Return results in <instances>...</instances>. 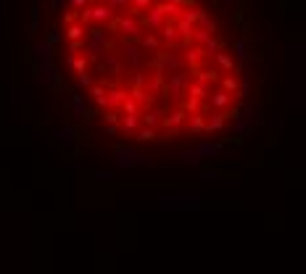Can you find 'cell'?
Returning a JSON list of instances; mask_svg holds the SVG:
<instances>
[{
    "mask_svg": "<svg viewBox=\"0 0 306 274\" xmlns=\"http://www.w3.org/2000/svg\"><path fill=\"white\" fill-rule=\"evenodd\" d=\"M114 156H116V169H121V171L132 169V166H148L151 164V158L145 153H140V150H135V148H127V145H116L114 148Z\"/></svg>",
    "mask_w": 306,
    "mask_h": 274,
    "instance_id": "cell-1",
    "label": "cell"
},
{
    "mask_svg": "<svg viewBox=\"0 0 306 274\" xmlns=\"http://www.w3.org/2000/svg\"><path fill=\"white\" fill-rule=\"evenodd\" d=\"M116 29L119 32H124V40H140V34L145 32V29L140 27V13H116Z\"/></svg>",
    "mask_w": 306,
    "mask_h": 274,
    "instance_id": "cell-2",
    "label": "cell"
},
{
    "mask_svg": "<svg viewBox=\"0 0 306 274\" xmlns=\"http://www.w3.org/2000/svg\"><path fill=\"white\" fill-rule=\"evenodd\" d=\"M201 203V195L198 193H182V195H164L158 198V208L161 211H174L180 206H198Z\"/></svg>",
    "mask_w": 306,
    "mask_h": 274,
    "instance_id": "cell-3",
    "label": "cell"
},
{
    "mask_svg": "<svg viewBox=\"0 0 306 274\" xmlns=\"http://www.w3.org/2000/svg\"><path fill=\"white\" fill-rule=\"evenodd\" d=\"M164 21H166V16H164V11L158 8V3H153L151 8H145V11L140 13V27L148 29V32H156V29L161 27Z\"/></svg>",
    "mask_w": 306,
    "mask_h": 274,
    "instance_id": "cell-4",
    "label": "cell"
},
{
    "mask_svg": "<svg viewBox=\"0 0 306 274\" xmlns=\"http://www.w3.org/2000/svg\"><path fill=\"white\" fill-rule=\"evenodd\" d=\"M206 103L211 105V111H225L227 105H232V95L219 87V90H211L209 98H206Z\"/></svg>",
    "mask_w": 306,
    "mask_h": 274,
    "instance_id": "cell-5",
    "label": "cell"
},
{
    "mask_svg": "<svg viewBox=\"0 0 306 274\" xmlns=\"http://www.w3.org/2000/svg\"><path fill=\"white\" fill-rule=\"evenodd\" d=\"M101 61H103V68H106V74H111V77H119L121 71H124V61H121L116 53H111V50H106L103 56H101Z\"/></svg>",
    "mask_w": 306,
    "mask_h": 274,
    "instance_id": "cell-6",
    "label": "cell"
},
{
    "mask_svg": "<svg viewBox=\"0 0 306 274\" xmlns=\"http://www.w3.org/2000/svg\"><path fill=\"white\" fill-rule=\"evenodd\" d=\"M127 93L137 105H140V111H148V108H153V103H156V98H153L145 87H129Z\"/></svg>",
    "mask_w": 306,
    "mask_h": 274,
    "instance_id": "cell-7",
    "label": "cell"
},
{
    "mask_svg": "<svg viewBox=\"0 0 306 274\" xmlns=\"http://www.w3.org/2000/svg\"><path fill=\"white\" fill-rule=\"evenodd\" d=\"M185 119H188V113H185V111H182V108H174V111L169 113V116L161 119V121H164L166 132H169V135H177L180 129H182V124H185Z\"/></svg>",
    "mask_w": 306,
    "mask_h": 274,
    "instance_id": "cell-8",
    "label": "cell"
},
{
    "mask_svg": "<svg viewBox=\"0 0 306 274\" xmlns=\"http://www.w3.org/2000/svg\"><path fill=\"white\" fill-rule=\"evenodd\" d=\"M127 98V90L124 87H106V108H111V111H119V105H121V101ZM103 108V111H106Z\"/></svg>",
    "mask_w": 306,
    "mask_h": 274,
    "instance_id": "cell-9",
    "label": "cell"
},
{
    "mask_svg": "<svg viewBox=\"0 0 306 274\" xmlns=\"http://www.w3.org/2000/svg\"><path fill=\"white\" fill-rule=\"evenodd\" d=\"M140 127V113H124V116L119 119V132H124L127 135V140H132V135H135V129Z\"/></svg>",
    "mask_w": 306,
    "mask_h": 274,
    "instance_id": "cell-10",
    "label": "cell"
},
{
    "mask_svg": "<svg viewBox=\"0 0 306 274\" xmlns=\"http://www.w3.org/2000/svg\"><path fill=\"white\" fill-rule=\"evenodd\" d=\"M203 124H206V113H203V111L188 113V119H185V129H188L190 135H201V132H203Z\"/></svg>",
    "mask_w": 306,
    "mask_h": 274,
    "instance_id": "cell-11",
    "label": "cell"
},
{
    "mask_svg": "<svg viewBox=\"0 0 306 274\" xmlns=\"http://www.w3.org/2000/svg\"><path fill=\"white\" fill-rule=\"evenodd\" d=\"M32 56L37 58V61H53V45L48 42V40H37V42H32Z\"/></svg>",
    "mask_w": 306,
    "mask_h": 274,
    "instance_id": "cell-12",
    "label": "cell"
},
{
    "mask_svg": "<svg viewBox=\"0 0 306 274\" xmlns=\"http://www.w3.org/2000/svg\"><path fill=\"white\" fill-rule=\"evenodd\" d=\"M225 121H227V113L225 111H214L203 124V132H222L225 129Z\"/></svg>",
    "mask_w": 306,
    "mask_h": 274,
    "instance_id": "cell-13",
    "label": "cell"
},
{
    "mask_svg": "<svg viewBox=\"0 0 306 274\" xmlns=\"http://www.w3.org/2000/svg\"><path fill=\"white\" fill-rule=\"evenodd\" d=\"M195 153L203 161H211V158H217L222 153V142H201V145H195Z\"/></svg>",
    "mask_w": 306,
    "mask_h": 274,
    "instance_id": "cell-14",
    "label": "cell"
},
{
    "mask_svg": "<svg viewBox=\"0 0 306 274\" xmlns=\"http://www.w3.org/2000/svg\"><path fill=\"white\" fill-rule=\"evenodd\" d=\"M209 93H211V87L209 85H201V82H195V79H190L188 82V87H185V95H190V98H198V101H206L209 98Z\"/></svg>",
    "mask_w": 306,
    "mask_h": 274,
    "instance_id": "cell-15",
    "label": "cell"
},
{
    "mask_svg": "<svg viewBox=\"0 0 306 274\" xmlns=\"http://www.w3.org/2000/svg\"><path fill=\"white\" fill-rule=\"evenodd\" d=\"M219 74H222L219 68H201V66H198V68H195V74H193V79H195V82H201V85H209V87H211L214 82L219 79Z\"/></svg>",
    "mask_w": 306,
    "mask_h": 274,
    "instance_id": "cell-16",
    "label": "cell"
},
{
    "mask_svg": "<svg viewBox=\"0 0 306 274\" xmlns=\"http://www.w3.org/2000/svg\"><path fill=\"white\" fill-rule=\"evenodd\" d=\"M203 58H206V56H203V50L198 48V45H195V48H193V45H188V48H185V56H182V61H185L190 68H198V66L203 64Z\"/></svg>",
    "mask_w": 306,
    "mask_h": 274,
    "instance_id": "cell-17",
    "label": "cell"
},
{
    "mask_svg": "<svg viewBox=\"0 0 306 274\" xmlns=\"http://www.w3.org/2000/svg\"><path fill=\"white\" fill-rule=\"evenodd\" d=\"M90 11H93V24H106V21L114 16L109 3H95V5H90Z\"/></svg>",
    "mask_w": 306,
    "mask_h": 274,
    "instance_id": "cell-18",
    "label": "cell"
},
{
    "mask_svg": "<svg viewBox=\"0 0 306 274\" xmlns=\"http://www.w3.org/2000/svg\"><path fill=\"white\" fill-rule=\"evenodd\" d=\"M124 45V58L129 61L132 68H140V45H132V40H121Z\"/></svg>",
    "mask_w": 306,
    "mask_h": 274,
    "instance_id": "cell-19",
    "label": "cell"
},
{
    "mask_svg": "<svg viewBox=\"0 0 306 274\" xmlns=\"http://www.w3.org/2000/svg\"><path fill=\"white\" fill-rule=\"evenodd\" d=\"M137 45H140V50H153V53H158L161 50V40H158V34L156 32H148V34H140V40H137Z\"/></svg>",
    "mask_w": 306,
    "mask_h": 274,
    "instance_id": "cell-20",
    "label": "cell"
},
{
    "mask_svg": "<svg viewBox=\"0 0 306 274\" xmlns=\"http://www.w3.org/2000/svg\"><path fill=\"white\" fill-rule=\"evenodd\" d=\"M74 129L72 127H56L53 129V137L58 140V145H64V148H72L74 145Z\"/></svg>",
    "mask_w": 306,
    "mask_h": 274,
    "instance_id": "cell-21",
    "label": "cell"
},
{
    "mask_svg": "<svg viewBox=\"0 0 306 274\" xmlns=\"http://www.w3.org/2000/svg\"><path fill=\"white\" fill-rule=\"evenodd\" d=\"M106 87H109V82L101 79V82H95V85H90V95H93V101L98 103V108H106Z\"/></svg>",
    "mask_w": 306,
    "mask_h": 274,
    "instance_id": "cell-22",
    "label": "cell"
},
{
    "mask_svg": "<svg viewBox=\"0 0 306 274\" xmlns=\"http://www.w3.org/2000/svg\"><path fill=\"white\" fill-rule=\"evenodd\" d=\"M214 64H217V68H219V71H225V74L235 71V58L230 56V53H225V50H219L217 56H214Z\"/></svg>",
    "mask_w": 306,
    "mask_h": 274,
    "instance_id": "cell-23",
    "label": "cell"
},
{
    "mask_svg": "<svg viewBox=\"0 0 306 274\" xmlns=\"http://www.w3.org/2000/svg\"><path fill=\"white\" fill-rule=\"evenodd\" d=\"M161 119H164V113L158 111V108L140 111V124H145V127H153V129H156L158 124H161Z\"/></svg>",
    "mask_w": 306,
    "mask_h": 274,
    "instance_id": "cell-24",
    "label": "cell"
},
{
    "mask_svg": "<svg viewBox=\"0 0 306 274\" xmlns=\"http://www.w3.org/2000/svg\"><path fill=\"white\" fill-rule=\"evenodd\" d=\"M201 50H203V56H206V58H214L219 50H225V45H222V40H219L217 34H211L209 40H206V42L201 45Z\"/></svg>",
    "mask_w": 306,
    "mask_h": 274,
    "instance_id": "cell-25",
    "label": "cell"
},
{
    "mask_svg": "<svg viewBox=\"0 0 306 274\" xmlns=\"http://www.w3.org/2000/svg\"><path fill=\"white\" fill-rule=\"evenodd\" d=\"M195 27L209 29L211 34H217V24H214V19L209 16V11H203V8H198V13H195Z\"/></svg>",
    "mask_w": 306,
    "mask_h": 274,
    "instance_id": "cell-26",
    "label": "cell"
},
{
    "mask_svg": "<svg viewBox=\"0 0 306 274\" xmlns=\"http://www.w3.org/2000/svg\"><path fill=\"white\" fill-rule=\"evenodd\" d=\"M64 34L69 37V40H82V37H87V27L79 24V21H72V24H66Z\"/></svg>",
    "mask_w": 306,
    "mask_h": 274,
    "instance_id": "cell-27",
    "label": "cell"
},
{
    "mask_svg": "<svg viewBox=\"0 0 306 274\" xmlns=\"http://www.w3.org/2000/svg\"><path fill=\"white\" fill-rule=\"evenodd\" d=\"M145 90H148L151 95H161L164 93V77H161V74L148 77V79H145Z\"/></svg>",
    "mask_w": 306,
    "mask_h": 274,
    "instance_id": "cell-28",
    "label": "cell"
},
{
    "mask_svg": "<svg viewBox=\"0 0 306 274\" xmlns=\"http://www.w3.org/2000/svg\"><path fill=\"white\" fill-rule=\"evenodd\" d=\"M132 140H137V142H153V140H156V129H153V127H137L135 129V135H132Z\"/></svg>",
    "mask_w": 306,
    "mask_h": 274,
    "instance_id": "cell-29",
    "label": "cell"
},
{
    "mask_svg": "<svg viewBox=\"0 0 306 274\" xmlns=\"http://www.w3.org/2000/svg\"><path fill=\"white\" fill-rule=\"evenodd\" d=\"M66 66L72 68V71H85V68L90 66V61L85 58V53H82V56H76V53H72V56H69V61H66Z\"/></svg>",
    "mask_w": 306,
    "mask_h": 274,
    "instance_id": "cell-30",
    "label": "cell"
},
{
    "mask_svg": "<svg viewBox=\"0 0 306 274\" xmlns=\"http://www.w3.org/2000/svg\"><path fill=\"white\" fill-rule=\"evenodd\" d=\"M177 158L182 164H190V166H198V164H203V158L195 153V148H188V150H180Z\"/></svg>",
    "mask_w": 306,
    "mask_h": 274,
    "instance_id": "cell-31",
    "label": "cell"
},
{
    "mask_svg": "<svg viewBox=\"0 0 306 274\" xmlns=\"http://www.w3.org/2000/svg\"><path fill=\"white\" fill-rule=\"evenodd\" d=\"M69 101H72V113L74 116H85V95H79V93H72L69 95Z\"/></svg>",
    "mask_w": 306,
    "mask_h": 274,
    "instance_id": "cell-32",
    "label": "cell"
},
{
    "mask_svg": "<svg viewBox=\"0 0 306 274\" xmlns=\"http://www.w3.org/2000/svg\"><path fill=\"white\" fill-rule=\"evenodd\" d=\"M238 77H235V71H230L227 77H222V90H225V93H230V95H235L238 93Z\"/></svg>",
    "mask_w": 306,
    "mask_h": 274,
    "instance_id": "cell-33",
    "label": "cell"
},
{
    "mask_svg": "<svg viewBox=\"0 0 306 274\" xmlns=\"http://www.w3.org/2000/svg\"><path fill=\"white\" fill-rule=\"evenodd\" d=\"M29 29L40 32V5H37V0H32V8H29Z\"/></svg>",
    "mask_w": 306,
    "mask_h": 274,
    "instance_id": "cell-34",
    "label": "cell"
},
{
    "mask_svg": "<svg viewBox=\"0 0 306 274\" xmlns=\"http://www.w3.org/2000/svg\"><path fill=\"white\" fill-rule=\"evenodd\" d=\"M180 108L185 111V113H195V111H201V101H198V98L185 95V98L180 101Z\"/></svg>",
    "mask_w": 306,
    "mask_h": 274,
    "instance_id": "cell-35",
    "label": "cell"
},
{
    "mask_svg": "<svg viewBox=\"0 0 306 274\" xmlns=\"http://www.w3.org/2000/svg\"><path fill=\"white\" fill-rule=\"evenodd\" d=\"M158 8L164 11V16H166V19H177V16H180V11H182L177 3H172V0H164V3H158Z\"/></svg>",
    "mask_w": 306,
    "mask_h": 274,
    "instance_id": "cell-36",
    "label": "cell"
},
{
    "mask_svg": "<svg viewBox=\"0 0 306 274\" xmlns=\"http://www.w3.org/2000/svg\"><path fill=\"white\" fill-rule=\"evenodd\" d=\"M119 111H121V113H135V116H137V113H140V105H137L132 98H129V93H127V98H124V101H121V105H119Z\"/></svg>",
    "mask_w": 306,
    "mask_h": 274,
    "instance_id": "cell-37",
    "label": "cell"
},
{
    "mask_svg": "<svg viewBox=\"0 0 306 274\" xmlns=\"http://www.w3.org/2000/svg\"><path fill=\"white\" fill-rule=\"evenodd\" d=\"M76 21H79V24H85V27L93 24V11H90V5H85V8L76 11Z\"/></svg>",
    "mask_w": 306,
    "mask_h": 274,
    "instance_id": "cell-38",
    "label": "cell"
},
{
    "mask_svg": "<svg viewBox=\"0 0 306 274\" xmlns=\"http://www.w3.org/2000/svg\"><path fill=\"white\" fill-rule=\"evenodd\" d=\"M109 3V8L114 11V13H124V11H129V0H106Z\"/></svg>",
    "mask_w": 306,
    "mask_h": 274,
    "instance_id": "cell-39",
    "label": "cell"
},
{
    "mask_svg": "<svg viewBox=\"0 0 306 274\" xmlns=\"http://www.w3.org/2000/svg\"><path fill=\"white\" fill-rule=\"evenodd\" d=\"M61 37H64V34H61V27H58V24H53V27L48 29V37H45V40H48V42L53 45V48H56V45L61 42Z\"/></svg>",
    "mask_w": 306,
    "mask_h": 274,
    "instance_id": "cell-40",
    "label": "cell"
},
{
    "mask_svg": "<svg viewBox=\"0 0 306 274\" xmlns=\"http://www.w3.org/2000/svg\"><path fill=\"white\" fill-rule=\"evenodd\" d=\"M153 3H156V0H129V8H132L135 13H143L145 8H151Z\"/></svg>",
    "mask_w": 306,
    "mask_h": 274,
    "instance_id": "cell-41",
    "label": "cell"
},
{
    "mask_svg": "<svg viewBox=\"0 0 306 274\" xmlns=\"http://www.w3.org/2000/svg\"><path fill=\"white\" fill-rule=\"evenodd\" d=\"M90 85H93V77H90V71H87V68H85V71H76V87H90Z\"/></svg>",
    "mask_w": 306,
    "mask_h": 274,
    "instance_id": "cell-42",
    "label": "cell"
},
{
    "mask_svg": "<svg viewBox=\"0 0 306 274\" xmlns=\"http://www.w3.org/2000/svg\"><path fill=\"white\" fill-rule=\"evenodd\" d=\"M235 58H238L240 64H246V61H248V53H246V42H243V40H238V42H235Z\"/></svg>",
    "mask_w": 306,
    "mask_h": 274,
    "instance_id": "cell-43",
    "label": "cell"
},
{
    "mask_svg": "<svg viewBox=\"0 0 306 274\" xmlns=\"http://www.w3.org/2000/svg\"><path fill=\"white\" fill-rule=\"evenodd\" d=\"M119 119H121V113H119V111H111V108H106V116H103V121H106V124H119Z\"/></svg>",
    "mask_w": 306,
    "mask_h": 274,
    "instance_id": "cell-44",
    "label": "cell"
},
{
    "mask_svg": "<svg viewBox=\"0 0 306 274\" xmlns=\"http://www.w3.org/2000/svg\"><path fill=\"white\" fill-rule=\"evenodd\" d=\"M82 48H85V37L82 40H69V53H79Z\"/></svg>",
    "mask_w": 306,
    "mask_h": 274,
    "instance_id": "cell-45",
    "label": "cell"
},
{
    "mask_svg": "<svg viewBox=\"0 0 306 274\" xmlns=\"http://www.w3.org/2000/svg\"><path fill=\"white\" fill-rule=\"evenodd\" d=\"M66 5H72L74 11H79V8H85V5H90V0H66Z\"/></svg>",
    "mask_w": 306,
    "mask_h": 274,
    "instance_id": "cell-46",
    "label": "cell"
},
{
    "mask_svg": "<svg viewBox=\"0 0 306 274\" xmlns=\"http://www.w3.org/2000/svg\"><path fill=\"white\" fill-rule=\"evenodd\" d=\"M222 177V171L219 169H209V171H203V179H219Z\"/></svg>",
    "mask_w": 306,
    "mask_h": 274,
    "instance_id": "cell-47",
    "label": "cell"
},
{
    "mask_svg": "<svg viewBox=\"0 0 306 274\" xmlns=\"http://www.w3.org/2000/svg\"><path fill=\"white\" fill-rule=\"evenodd\" d=\"M145 79H148V74L137 71V77H135V87H145Z\"/></svg>",
    "mask_w": 306,
    "mask_h": 274,
    "instance_id": "cell-48",
    "label": "cell"
},
{
    "mask_svg": "<svg viewBox=\"0 0 306 274\" xmlns=\"http://www.w3.org/2000/svg\"><path fill=\"white\" fill-rule=\"evenodd\" d=\"M95 177H98V179H103V182H109V179H114V174H111V171H103V169H98V171H95Z\"/></svg>",
    "mask_w": 306,
    "mask_h": 274,
    "instance_id": "cell-49",
    "label": "cell"
},
{
    "mask_svg": "<svg viewBox=\"0 0 306 274\" xmlns=\"http://www.w3.org/2000/svg\"><path fill=\"white\" fill-rule=\"evenodd\" d=\"M172 3H177L180 8H185V5H195V0H172Z\"/></svg>",
    "mask_w": 306,
    "mask_h": 274,
    "instance_id": "cell-50",
    "label": "cell"
},
{
    "mask_svg": "<svg viewBox=\"0 0 306 274\" xmlns=\"http://www.w3.org/2000/svg\"><path fill=\"white\" fill-rule=\"evenodd\" d=\"M72 21H76V13H64V27L72 24Z\"/></svg>",
    "mask_w": 306,
    "mask_h": 274,
    "instance_id": "cell-51",
    "label": "cell"
},
{
    "mask_svg": "<svg viewBox=\"0 0 306 274\" xmlns=\"http://www.w3.org/2000/svg\"><path fill=\"white\" fill-rule=\"evenodd\" d=\"M106 132H109V135H119V124H106Z\"/></svg>",
    "mask_w": 306,
    "mask_h": 274,
    "instance_id": "cell-52",
    "label": "cell"
},
{
    "mask_svg": "<svg viewBox=\"0 0 306 274\" xmlns=\"http://www.w3.org/2000/svg\"><path fill=\"white\" fill-rule=\"evenodd\" d=\"M225 11H227V13L235 11V3H232V0H225Z\"/></svg>",
    "mask_w": 306,
    "mask_h": 274,
    "instance_id": "cell-53",
    "label": "cell"
},
{
    "mask_svg": "<svg viewBox=\"0 0 306 274\" xmlns=\"http://www.w3.org/2000/svg\"><path fill=\"white\" fill-rule=\"evenodd\" d=\"M66 5V0H53V8H64Z\"/></svg>",
    "mask_w": 306,
    "mask_h": 274,
    "instance_id": "cell-54",
    "label": "cell"
},
{
    "mask_svg": "<svg viewBox=\"0 0 306 274\" xmlns=\"http://www.w3.org/2000/svg\"><path fill=\"white\" fill-rule=\"evenodd\" d=\"M95 3H106V0H95Z\"/></svg>",
    "mask_w": 306,
    "mask_h": 274,
    "instance_id": "cell-55",
    "label": "cell"
}]
</instances>
